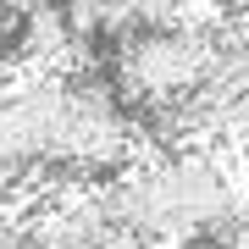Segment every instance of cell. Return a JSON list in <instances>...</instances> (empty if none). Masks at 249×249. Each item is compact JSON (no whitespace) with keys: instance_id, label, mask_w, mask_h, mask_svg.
<instances>
[{"instance_id":"obj_1","label":"cell","mask_w":249,"mask_h":249,"mask_svg":"<svg viewBox=\"0 0 249 249\" xmlns=\"http://www.w3.org/2000/svg\"><path fill=\"white\" fill-rule=\"evenodd\" d=\"M211 61H216V34H133L116 55V72H122L116 83L144 106H172L205 83Z\"/></svg>"},{"instance_id":"obj_2","label":"cell","mask_w":249,"mask_h":249,"mask_svg":"<svg viewBox=\"0 0 249 249\" xmlns=\"http://www.w3.org/2000/svg\"><path fill=\"white\" fill-rule=\"evenodd\" d=\"M22 183V166L11 160V150H6V139H0V188H17Z\"/></svg>"}]
</instances>
